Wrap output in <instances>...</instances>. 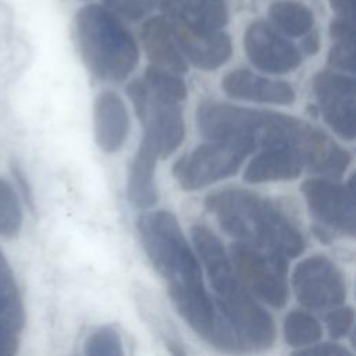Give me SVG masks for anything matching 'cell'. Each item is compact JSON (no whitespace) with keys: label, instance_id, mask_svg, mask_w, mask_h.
<instances>
[{"label":"cell","instance_id":"obj_1","mask_svg":"<svg viewBox=\"0 0 356 356\" xmlns=\"http://www.w3.org/2000/svg\"><path fill=\"white\" fill-rule=\"evenodd\" d=\"M200 134L207 139L245 140L266 147L298 150L305 168L325 178H339L350 164V153L321 129L292 115L203 102L196 111Z\"/></svg>","mask_w":356,"mask_h":356},{"label":"cell","instance_id":"obj_2","mask_svg":"<svg viewBox=\"0 0 356 356\" xmlns=\"http://www.w3.org/2000/svg\"><path fill=\"white\" fill-rule=\"evenodd\" d=\"M136 228L149 260L168 285L177 312L197 335L213 345L220 324L218 309L214 296L204 288L200 264L177 217L167 210L143 213Z\"/></svg>","mask_w":356,"mask_h":356},{"label":"cell","instance_id":"obj_3","mask_svg":"<svg viewBox=\"0 0 356 356\" xmlns=\"http://www.w3.org/2000/svg\"><path fill=\"white\" fill-rule=\"evenodd\" d=\"M218 225L241 242L293 259L303 253L305 238L295 222L271 200L245 189H224L204 200Z\"/></svg>","mask_w":356,"mask_h":356},{"label":"cell","instance_id":"obj_4","mask_svg":"<svg viewBox=\"0 0 356 356\" xmlns=\"http://www.w3.org/2000/svg\"><path fill=\"white\" fill-rule=\"evenodd\" d=\"M75 32L82 60L96 78L121 82L136 67L139 51L134 36L106 7H83L76 14Z\"/></svg>","mask_w":356,"mask_h":356},{"label":"cell","instance_id":"obj_5","mask_svg":"<svg viewBox=\"0 0 356 356\" xmlns=\"http://www.w3.org/2000/svg\"><path fill=\"white\" fill-rule=\"evenodd\" d=\"M136 115L143 128L140 145L159 159H167L182 143L185 122L179 103L152 92L143 79H135L127 86Z\"/></svg>","mask_w":356,"mask_h":356},{"label":"cell","instance_id":"obj_6","mask_svg":"<svg viewBox=\"0 0 356 356\" xmlns=\"http://www.w3.org/2000/svg\"><path fill=\"white\" fill-rule=\"evenodd\" d=\"M254 150V145L245 140L209 139L177 160L172 174L182 189L196 191L236 174Z\"/></svg>","mask_w":356,"mask_h":356},{"label":"cell","instance_id":"obj_7","mask_svg":"<svg viewBox=\"0 0 356 356\" xmlns=\"http://www.w3.org/2000/svg\"><path fill=\"white\" fill-rule=\"evenodd\" d=\"M231 261L242 285L273 307H282L288 300L286 259L246 242L231 246Z\"/></svg>","mask_w":356,"mask_h":356},{"label":"cell","instance_id":"obj_8","mask_svg":"<svg viewBox=\"0 0 356 356\" xmlns=\"http://www.w3.org/2000/svg\"><path fill=\"white\" fill-rule=\"evenodd\" d=\"M214 300L239 352L266 350L274 343L277 330L271 314L256 302L243 285L224 298L214 296Z\"/></svg>","mask_w":356,"mask_h":356},{"label":"cell","instance_id":"obj_9","mask_svg":"<svg viewBox=\"0 0 356 356\" xmlns=\"http://www.w3.org/2000/svg\"><path fill=\"white\" fill-rule=\"evenodd\" d=\"M292 288L300 305L310 310H327L343 303L346 284L338 267L325 256L303 259L292 273Z\"/></svg>","mask_w":356,"mask_h":356},{"label":"cell","instance_id":"obj_10","mask_svg":"<svg viewBox=\"0 0 356 356\" xmlns=\"http://www.w3.org/2000/svg\"><path fill=\"white\" fill-rule=\"evenodd\" d=\"M300 192L317 222L343 235H355L356 209L352 182L343 185L325 177L309 178L303 181Z\"/></svg>","mask_w":356,"mask_h":356},{"label":"cell","instance_id":"obj_11","mask_svg":"<svg viewBox=\"0 0 356 356\" xmlns=\"http://www.w3.org/2000/svg\"><path fill=\"white\" fill-rule=\"evenodd\" d=\"M313 92L325 124L342 139L355 138L356 86L353 76L324 70L313 78Z\"/></svg>","mask_w":356,"mask_h":356},{"label":"cell","instance_id":"obj_12","mask_svg":"<svg viewBox=\"0 0 356 356\" xmlns=\"http://www.w3.org/2000/svg\"><path fill=\"white\" fill-rule=\"evenodd\" d=\"M243 46L250 63L267 74H288L302 63L298 47L266 21H256L248 28Z\"/></svg>","mask_w":356,"mask_h":356},{"label":"cell","instance_id":"obj_13","mask_svg":"<svg viewBox=\"0 0 356 356\" xmlns=\"http://www.w3.org/2000/svg\"><path fill=\"white\" fill-rule=\"evenodd\" d=\"M170 24L185 60L196 68L217 70L231 57V39L221 29H196L174 21Z\"/></svg>","mask_w":356,"mask_h":356},{"label":"cell","instance_id":"obj_14","mask_svg":"<svg viewBox=\"0 0 356 356\" xmlns=\"http://www.w3.org/2000/svg\"><path fill=\"white\" fill-rule=\"evenodd\" d=\"M193 246L206 270L217 298H224L242 285L232 261L218 236L207 227L196 224L191 229Z\"/></svg>","mask_w":356,"mask_h":356},{"label":"cell","instance_id":"obj_15","mask_svg":"<svg viewBox=\"0 0 356 356\" xmlns=\"http://www.w3.org/2000/svg\"><path fill=\"white\" fill-rule=\"evenodd\" d=\"M221 86L227 96L232 99L256 103L289 106L296 97L293 88L288 82L264 78L243 68L228 72Z\"/></svg>","mask_w":356,"mask_h":356},{"label":"cell","instance_id":"obj_16","mask_svg":"<svg viewBox=\"0 0 356 356\" xmlns=\"http://www.w3.org/2000/svg\"><path fill=\"white\" fill-rule=\"evenodd\" d=\"M93 127L96 143L102 150L114 153L122 147L129 132V115L115 92L97 95L93 104Z\"/></svg>","mask_w":356,"mask_h":356},{"label":"cell","instance_id":"obj_17","mask_svg":"<svg viewBox=\"0 0 356 356\" xmlns=\"http://www.w3.org/2000/svg\"><path fill=\"white\" fill-rule=\"evenodd\" d=\"M305 168L302 154L289 147H266L246 165L243 179L248 184H266L296 179Z\"/></svg>","mask_w":356,"mask_h":356},{"label":"cell","instance_id":"obj_18","mask_svg":"<svg viewBox=\"0 0 356 356\" xmlns=\"http://www.w3.org/2000/svg\"><path fill=\"white\" fill-rule=\"evenodd\" d=\"M142 43L153 65L182 74L188 70V63L177 43L170 21L165 17L147 19L140 32Z\"/></svg>","mask_w":356,"mask_h":356},{"label":"cell","instance_id":"obj_19","mask_svg":"<svg viewBox=\"0 0 356 356\" xmlns=\"http://www.w3.org/2000/svg\"><path fill=\"white\" fill-rule=\"evenodd\" d=\"M24 324V303L14 274L0 250V346L18 343Z\"/></svg>","mask_w":356,"mask_h":356},{"label":"cell","instance_id":"obj_20","mask_svg":"<svg viewBox=\"0 0 356 356\" xmlns=\"http://www.w3.org/2000/svg\"><path fill=\"white\" fill-rule=\"evenodd\" d=\"M159 157L147 147L139 145L128 168L127 193L132 206L140 210L150 209L157 202L154 171Z\"/></svg>","mask_w":356,"mask_h":356},{"label":"cell","instance_id":"obj_21","mask_svg":"<svg viewBox=\"0 0 356 356\" xmlns=\"http://www.w3.org/2000/svg\"><path fill=\"white\" fill-rule=\"evenodd\" d=\"M165 18L196 29H221L228 19L225 0H181Z\"/></svg>","mask_w":356,"mask_h":356},{"label":"cell","instance_id":"obj_22","mask_svg":"<svg viewBox=\"0 0 356 356\" xmlns=\"http://www.w3.org/2000/svg\"><path fill=\"white\" fill-rule=\"evenodd\" d=\"M268 14L280 31L293 38L306 35L314 22L313 13L306 6L291 0L274 3Z\"/></svg>","mask_w":356,"mask_h":356},{"label":"cell","instance_id":"obj_23","mask_svg":"<svg viewBox=\"0 0 356 356\" xmlns=\"http://www.w3.org/2000/svg\"><path fill=\"white\" fill-rule=\"evenodd\" d=\"M321 325L314 316L303 310H292L284 320V339L292 348L313 345L321 338Z\"/></svg>","mask_w":356,"mask_h":356},{"label":"cell","instance_id":"obj_24","mask_svg":"<svg viewBox=\"0 0 356 356\" xmlns=\"http://www.w3.org/2000/svg\"><path fill=\"white\" fill-rule=\"evenodd\" d=\"M142 79L152 92L165 99L174 100L177 103H181L186 99V85L177 72L157 65H150L145 71Z\"/></svg>","mask_w":356,"mask_h":356},{"label":"cell","instance_id":"obj_25","mask_svg":"<svg viewBox=\"0 0 356 356\" xmlns=\"http://www.w3.org/2000/svg\"><path fill=\"white\" fill-rule=\"evenodd\" d=\"M22 209L14 186L0 178V236L14 238L22 227Z\"/></svg>","mask_w":356,"mask_h":356},{"label":"cell","instance_id":"obj_26","mask_svg":"<svg viewBox=\"0 0 356 356\" xmlns=\"http://www.w3.org/2000/svg\"><path fill=\"white\" fill-rule=\"evenodd\" d=\"M85 353L95 356H121L122 339L113 327H100L85 341Z\"/></svg>","mask_w":356,"mask_h":356},{"label":"cell","instance_id":"obj_27","mask_svg":"<svg viewBox=\"0 0 356 356\" xmlns=\"http://www.w3.org/2000/svg\"><path fill=\"white\" fill-rule=\"evenodd\" d=\"M104 6L113 14L129 21H138L156 8L154 0H104Z\"/></svg>","mask_w":356,"mask_h":356},{"label":"cell","instance_id":"obj_28","mask_svg":"<svg viewBox=\"0 0 356 356\" xmlns=\"http://www.w3.org/2000/svg\"><path fill=\"white\" fill-rule=\"evenodd\" d=\"M353 320H355V312L350 306L332 307L331 312L325 316V324H327L330 337L334 339L346 337L352 330Z\"/></svg>","mask_w":356,"mask_h":356},{"label":"cell","instance_id":"obj_29","mask_svg":"<svg viewBox=\"0 0 356 356\" xmlns=\"http://www.w3.org/2000/svg\"><path fill=\"white\" fill-rule=\"evenodd\" d=\"M328 64L343 72L355 71V42H335L328 53Z\"/></svg>","mask_w":356,"mask_h":356},{"label":"cell","instance_id":"obj_30","mask_svg":"<svg viewBox=\"0 0 356 356\" xmlns=\"http://www.w3.org/2000/svg\"><path fill=\"white\" fill-rule=\"evenodd\" d=\"M293 355L299 356H352V353L339 343H313L298 349Z\"/></svg>","mask_w":356,"mask_h":356},{"label":"cell","instance_id":"obj_31","mask_svg":"<svg viewBox=\"0 0 356 356\" xmlns=\"http://www.w3.org/2000/svg\"><path fill=\"white\" fill-rule=\"evenodd\" d=\"M330 35L334 42H355L353 17L337 15L331 21Z\"/></svg>","mask_w":356,"mask_h":356},{"label":"cell","instance_id":"obj_32","mask_svg":"<svg viewBox=\"0 0 356 356\" xmlns=\"http://www.w3.org/2000/svg\"><path fill=\"white\" fill-rule=\"evenodd\" d=\"M330 4L337 15L353 17V0H330Z\"/></svg>","mask_w":356,"mask_h":356},{"label":"cell","instance_id":"obj_33","mask_svg":"<svg viewBox=\"0 0 356 356\" xmlns=\"http://www.w3.org/2000/svg\"><path fill=\"white\" fill-rule=\"evenodd\" d=\"M320 47V39L317 32H307V36L302 42V50L306 54H316Z\"/></svg>","mask_w":356,"mask_h":356}]
</instances>
